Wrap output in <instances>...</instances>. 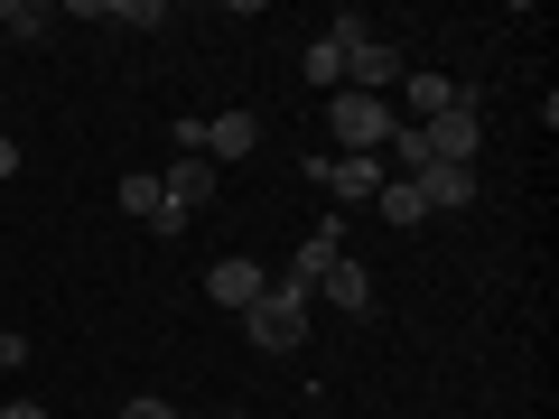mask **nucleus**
Masks as SVG:
<instances>
[{"label": "nucleus", "mask_w": 559, "mask_h": 419, "mask_svg": "<svg viewBox=\"0 0 559 419\" xmlns=\"http://www.w3.org/2000/svg\"><path fill=\"white\" fill-rule=\"evenodd\" d=\"M336 252H345V234H336V224H318V234L299 242V261H289V279H299L308 299H318V279H326V261H336Z\"/></svg>", "instance_id": "nucleus-12"}, {"label": "nucleus", "mask_w": 559, "mask_h": 419, "mask_svg": "<svg viewBox=\"0 0 559 419\" xmlns=\"http://www.w3.org/2000/svg\"><path fill=\"white\" fill-rule=\"evenodd\" d=\"M373 205H382V224H429V205H419V187H411V178H382V196H373Z\"/></svg>", "instance_id": "nucleus-13"}, {"label": "nucleus", "mask_w": 559, "mask_h": 419, "mask_svg": "<svg viewBox=\"0 0 559 419\" xmlns=\"http://www.w3.org/2000/svg\"><path fill=\"white\" fill-rule=\"evenodd\" d=\"M419 140H429V159H439V168H476V149H485V112H476V103H457V112L419 121Z\"/></svg>", "instance_id": "nucleus-4"}, {"label": "nucleus", "mask_w": 559, "mask_h": 419, "mask_svg": "<svg viewBox=\"0 0 559 419\" xmlns=\"http://www.w3.org/2000/svg\"><path fill=\"white\" fill-rule=\"evenodd\" d=\"M392 168H401V178H419V168H439V159H429V140H419L411 121H401V131H392Z\"/></svg>", "instance_id": "nucleus-16"}, {"label": "nucleus", "mask_w": 559, "mask_h": 419, "mask_svg": "<svg viewBox=\"0 0 559 419\" xmlns=\"http://www.w3.org/2000/svg\"><path fill=\"white\" fill-rule=\"evenodd\" d=\"M457 84H448V75H401V112H411V131H419V121H439V112H457Z\"/></svg>", "instance_id": "nucleus-10"}, {"label": "nucleus", "mask_w": 559, "mask_h": 419, "mask_svg": "<svg viewBox=\"0 0 559 419\" xmlns=\"http://www.w3.org/2000/svg\"><path fill=\"white\" fill-rule=\"evenodd\" d=\"M419 205H429V215H466V205H476V168H419Z\"/></svg>", "instance_id": "nucleus-8"}, {"label": "nucleus", "mask_w": 559, "mask_h": 419, "mask_svg": "<svg viewBox=\"0 0 559 419\" xmlns=\"http://www.w3.org/2000/svg\"><path fill=\"white\" fill-rule=\"evenodd\" d=\"M318 289H326V308H345V318H364V308H373V271H364L355 252H336V261H326V279H318Z\"/></svg>", "instance_id": "nucleus-9"}, {"label": "nucleus", "mask_w": 559, "mask_h": 419, "mask_svg": "<svg viewBox=\"0 0 559 419\" xmlns=\"http://www.w3.org/2000/svg\"><path fill=\"white\" fill-rule=\"evenodd\" d=\"M0 419H47V400H0Z\"/></svg>", "instance_id": "nucleus-20"}, {"label": "nucleus", "mask_w": 559, "mask_h": 419, "mask_svg": "<svg viewBox=\"0 0 559 419\" xmlns=\"http://www.w3.org/2000/svg\"><path fill=\"white\" fill-rule=\"evenodd\" d=\"M197 149H205L215 168H234V159H252V149H261V121H252V112L234 103V112H215V121L197 131Z\"/></svg>", "instance_id": "nucleus-7"}, {"label": "nucleus", "mask_w": 559, "mask_h": 419, "mask_svg": "<svg viewBox=\"0 0 559 419\" xmlns=\"http://www.w3.org/2000/svg\"><path fill=\"white\" fill-rule=\"evenodd\" d=\"M261 289H271V271H261L252 252H224L215 271H205V299H215V308H234V318H242V308L261 299Z\"/></svg>", "instance_id": "nucleus-5"}, {"label": "nucleus", "mask_w": 559, "mask_h": 419, "mask_svg": "<svg viewBox=\"0 0 559 419\" xmlns=\"http://www.w3.org/2000/svg\"><path fill=\"white\" fill-rule=\"evenodd\" d=\"M242 326H252L261 355H289V345L308 336V289H299V279H271V289L242 308Z\"/></svg>", "instance_id": "nucleus-2"}, {"label": "nucleus", "mask_w": 559, "mask_h": 419, "mask_svg": "<svg viewBox=\"0 0 559 419\" xmlns=\"http://www.w3.org/2000/svg\"><path fill=\"white\" fill-rule=\"evenodd\" d=\"M20 363H28V336H20V326H0V373H20Z\"/></svg>", "instance_id": "nucleus-18"}, {"label": "nucleus", "mask_w": 559, "mask_h": 419, "mask_svg": "<svg viewBox=\"0 0 559 419\" xmlns=\"http://www.w3.org/2000/svg\"><path fill=\"white\" fill-rule=\"evenodd\" d=\"M112 196H121V215H140V224H159V205H168V196H159V178H121Z\"/></svg>", "instance_id": "nucleus-14"}, {"label": "nucleus", "mask_w": 559, "mask_h": 419, "mask_svg": "<svg viewBox=\"0 0 559 419\" xmlns=\"http://www.w3.org/2000/svg\"><path fill=\"white\" fill-rule=\"evenodd\" d=\"M121 419H178V410H168V400H150V392H140V400H121Z\"/></svg>", "instance_id": "nucleus-19"}, {"label": "nucleus", "mask_w": 559, "mask_h": 419, "mask_svg": "<svg viewBox=\"0 0 559 419\" xmlns=\"http://www.w3.org/2000/svg\"><path fill=\"white\" fill-rule=\"evenodd\" d=\"M215 178H224V168L205 159V149H178V159H168V178H159V196H168V215H197V205L215 196Z\"/></svg>", "instance_id": "nucleus-6"}, {"label": "nucleus", "mask_w": 559, "mask_h": 419, "mask_svg": "<svg viewBox=\"0 0 559 419\" xmlns=\"http://www.w3.org/2000/svg\"><path fill=\"white\" fill-rule=\"evenodd\" d=\"M392 75H401V65H392V47H382V38L345 47V84H355V94H392Z\"/></svg>", "instance_id": "nucleus-11"}, {"label": "nucleus", "mask_w": 559, "mask_h": 419, "mask_svg": "<svg viewBox=\"0 0 559 419\" xmlns=\"http://www.w3.org/2000/svg\"><path fill=\"white\" fill-rule=\"evenodd\" d=\"M326 131H336V149L382 159L392 131H401V112H392V94H355V84H336V94H326Z\"/></svg>", "instance_id": "nucleus-1"}, {"label": "nucleus", "mask_w": 559, "mask_h": 419, "mask_svg": "<svg viewBox=\"0 0 559 419\" xmlns=\"http://www.w3.org/2000/svg\"><path fill=\"white\" fill-rule=\"evenodd\" d=\"M308 84H318V94H336V84H345V47H336V38L308 47Z\"/></svg>", "instance_id": "nucleus-15"}, {"label": "nucleus", "mask_w": 559, "mask_h": 419, "mask_svg": "<svg viewBox=\"0 0 559 419\" xmlns=\"http://www.w3.org/2000/svg\"><path fill=\"white\" fill-rule=\"evenodd\" d=\"M0 28L28 47V38H47V10H10V0H0Z\"/></svg>", "instance_id": "nucleus-17"}, {"label": "nucleus", "mask_w": 559, "mask_h": 419, "mask_svg": "<svg viewBox=\"0 0 559 419\" xmlns=\"http://www.w3.org/2000/svg\"><path fill=\"white\" fill-rule=\"evenodd\" d=\"M308 178H318L336 205H364V196H382V178H392V168L364 159V149H326V159H308Z\"/></svg>", "instance_id": "nucleus-3"}, {"label": "nucleus", "mask_w": 559, "mask_h": 419, "mask_svg": "<svg viewBox=\"0 0 559 419\" xmlns=\"http://www.w3.org/2000/svg\"><path fill=\"white\" fill-rule=\"evenodd\" d=\"M0 178H20V140L0 131Z\"/></svg>", "instance_id": "nucleus-21"}]
</instances>
